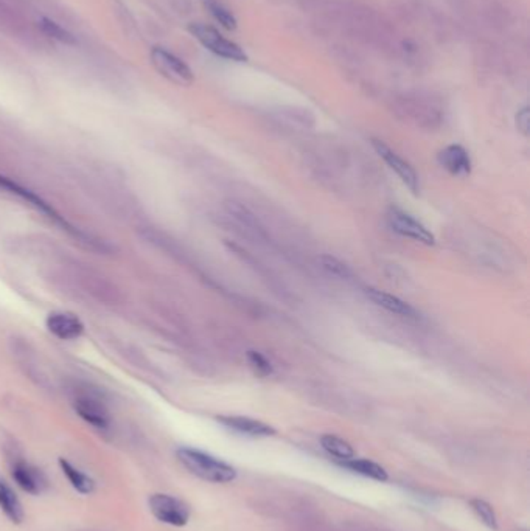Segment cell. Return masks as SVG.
<instances>
[{"mask_svg": "<svg viewBox=\"0 0 530 531\" xmlns=\"http://www.w3.org/2000/svg\"><path fill=\"white\" fill-rule=\"evenodd\" d=\"M202 2H206V5H207L208 2H212V0H202Z\"/></svg>", "mask_w": 530, "mask_h": 531, "instance_id": "obj_23", "label": "cell"}, {"mask_svg": "<svg viewBox=\"0 0 530 531\" xmlns=\"http://www.w3.org/2000/svg\"><path fill=\"white\" fill-rule=\"evenodd\" d=\"M321 446L326 452H329L330 455L339 458L341 462H344V460L355 458V449H353L352 444L346 441L344 438H341V436H338V435H331V434L322 435L321 436Z\"/></svg>", "mask_w": 530, "mask_h": 531, "instance_id": "obj_16", "label": "cell"}, {"mask_svg": "<svg viewBox=\"0 0 530 531\" xmlns=\"http://www.w3.org/2000/svg\"><path fill=\"white\" fill-rule=\"evenodd\" d=\"M470 505L473 511L478 514V518L484 522L490 530H497V518L492 505L482 501V499H473V501H470Z\"/></svg>", "mask_w": 530, "mask_h": 531, "instance_id": "obj_19", "label": "cell"}, {"mask_svg": "<svg viewBox=\"0 0 530 531\" xmlns=\"http://www.w3.org/2000/svg\"><path fill=\"white\" fill-rule=\"evenodd\" d=\"M439 162L453 176L465 177L471 173L470 154L461 145H449L443 148L439 153Z\"/></svg>", "mask_w": 530, "mask_h": 531, "instance_id": "obj_9", "label": "cell"}, {"mask_svg": "<svg viewBox=\"0 0 530 531\" xmlns=\"http://www.w3.org/2000/svg\"><path fill=\"white\" fill-rule=\"evenodd\" d=\"M37 27L41 28V31L47 37L54 39V41H59V42L67 44V45H75L76 44V37L72 33H70L69 30H66L64 27H61L58 22H54L49 18H42L41 20H39Z\"/></svg>", "mask_w": 530, "mask_h": 531, "instance_id": "obj_17", "label": "cell"}, {"mask_svg": "<svg viewBox=\"0 0 530 531\" xmlns=\"http://www.w3.org/2000/svg\"><path fill=\"white\" fill-rule=\"evenodd\" d=\"M151 62L162 76L177 85H190L194 81L192 68L181 58H177L176 54L163 47H153Z\"/></svg>", "mask_w": 530, "mask_h": 531, "instance_id": "obj_3", "label": "cell"}, {"mask_svg": "<svg viewBox=\"0 0 530 531\" xmlns=\"http://www.w3.org/2000/svg\"><path fill=\"white\" fill-rule=\"evenodd\" d=\"M190 33L194 36V39L206 47L208 52L224 59L235 61V62H246L247 54L245 50L235 42L229 41L228 37H224L216 28L206 25V23H192L189 27Z\"/></svg>", "mask_w": 530, "mask_h": 531, "instance_id": "obj_2", "label": "cell"}, {"mask_svg": "<svg viewBox=\"0 0 530 531\" xmlns=\"http://www.w3.org/2000/svg\"><path fill=\"white\" fill-rule=\"evenodd\" d=\"M45 326L59 340H75L84 331L81 320L70 312H50L45 318Z\"/></svg>", "mask_w": 530, "mask_h": 531, "instance_id": "obj_7", "label": "cell"}, {"mask_svg": "<svg viewBox=\"0 0 530 531\" xmlns=\"http://www.w3.org/2000/svg\"><path fill=\"white\" fill-rule=\"evenodd\" d=\"M341 465L347 467V470H350V471H353L356 474H361V475H364V477H369V479H373L377 482H386L389 479V475H387L384 467L379 466L375 462H370V460L355 457V458H350V460H344V462H341Z\"/></svg>", "mask_w": 530, "mask_h": 531, "instance_id": "obj_14", "label": "cell"}, {"mask_svg": "<svg viewBox=\"0 0 530 531\" xmlns=\"http://www.w3.org/2000/svg\"><path fill=\"white\" fill-rule=\"evenodd\" d=\"M247 361H249V364H251L252 369L259 374H261V376H268V374L272 373L271 362L261 353H259V351L249 350L247 351Z\"/></svg>", "mask_w": 530, "mask_h": 531, "instance_id": "obj_21", "label": "cell"}, {"mask_svg": "<svg viewBox=\"0 0 530 531\" xmlns=\"http://www.w3.org/2000/svg\"><path fill=\"white\" fill-rule=\"evenodd\" d=\"M11 475L14 482L18 483V487L28 494H41L45 489L47 482L44 474L25 462H16L11 470Z\"/></svg>", "mask_w": 530, "mask_h": 531, "instance_id": "obj_10", "label": "cell"}, {"mask_svg": "<svg viewBox=\"0 0 530 531\" xmlns=\"http://www.w3.org/2000/svg\"><path fill=\"white\" fill-rule=\"evenodd\" d=\"M59 467L62 470V472H64L67 480L70 482V485H72L78 493L90 494L93 488H95V483H93V480L89 477V475H86L80 470H76V467L72 463H69L67 460L59 458Z\"/></svg>", "mask_w": 530, "mask_h": 531, "instance_id": "obj_15", "label": "cell"}, {"mask_svg": "<svg viewBox=\"0 0 530 531\" xmlns=\"http://www.w3.org/2000/svg\"><path fill=\"white\" fill-rule=\"evenodd\" d=\"M517 126L518 129L523 132L524 136H529V128H530V112L529 107H523L517 115Z\"/></svg>", "mask_w": 530, "mask_h": 531, "instance_id": "obj_22", "label": "cell"}, {"mask_svg": "<svg viewBox=\"0 0 530 531\" xmlns=\"http://www.w3.org/2000/svg\"><path fill=\"white\" fill-rule=\"evenodd\" d=\"M207 6H208L210 13H212V16L221 27H224L225 30H235L237 28L235 16H233L224 5L218 4L216 0H212V2L207 4Z\"/></svg>", "mask_w": 530, "mask_h": 531, "instance_id": "obj_20", "label": "cell"}, {"mask_svg": "<svg viewBox=\"0 0 530 531\" xmlns=\"http://www.w3.org/2000/svg\"><path fill=\"white\" fill-rule=\"evenodd\" d=\"M387 224L395 233H399V235L404 238L414 239L417 243H422L426 246L435 244L434 233L428 229L425 224L416 220L414 216L404 212V210H400L396 207L389 208Z\"/></svg>", "mask_w": 530, "mask_h": 531, "instance_id": "obj_4", "label": "cell"}, {"mask_svg": "<svg viewBox=\"0 0 530 531\" xmlns=\"http://www.w3.org/2000/svg\"><path fill=\"white\" fill-rule=\"evenodd\" d=\"M218 423H221L223 426L230 429V431H235L247 436H257V438L276 435V429L272 426L247 417H218Z\"/></svg>", "mask_w": 530, "mask_h": 531, "instance_id": "obj_11", "label": "cell"}, {"mask_svg": "<svg viewBox=\"0 0 530 531\" xmlns=\"http://www.w3.org/2000/svg\"><path fill=\"white\" fill-rule=\"evenodd\" d=\"M365 295L377 304V306L384 308L389 312H394L396 316L401 317H408V318H416L417 317V311L411 306L409 303L403 302L399 297H395L392 294H387L379 291L377 287H367L365 289Z\"/></svg>", "mask_w": 530, "mask_h": 531, "instance_id": "obj_12", "label": "cell"}, {"mask_svg": "<svg viewBox=\"0 0 530 531\" xmlns=\"http://www.w3.org/2000/svg\"><path fill=\"white\" fill-rule=\"evenodd\" d=\"M179 462L196 477L210 483H229L237 479V470L223 460L198 449H177Z\"/></svg>", "mask_w": 530, "mask_h": 531, "instance_id": "obj_1", "label": "cell"}, {"mask_svg": "<svg viewBox=\"0 0 530 531\" xmlns=\"http://www.w3.org/2000/svg\"><path fill=\"white\" fill-rule=\"evenodd\" d=\"M153 516L162 524L184 527L190 519V508L179 499L168 494H153L148 501Z\"/></svg>", "mask_w": 530, "mask_h": 531, "instance_id": "obj_5", "label": "cell"}, {"mask_svg": "<svg viewBox=\"0 0 530 531\" xmlns=\"http://www.w3.org/2000/svg\"><path fill=\"white\" fill-rule=\"evenodd\" d=\"M0 510L13 524H20L23 520V508L22 503L16 496L14 491L0 479Z\"/></svg>", "mask_w": 530, "mask_h": 531, "instance_id": "obj_13", "label": "cell"}, {"mask_svg": "<svg viewBox=\"0 0 530 531\" xmlns=\"http://www.w3.org/2000/svg\"><path fill=\"white\" fill-rule=\"evenodd\" d=\"M319 264H321V268L329 273V275H333L336 278H350L352 277V270H350L348 266L346 263H342L341 260L334 258V256L331 255H321L317 258Z\"/></svg>", "mask_w": 530, "mask_h": 531, "instance_id": "obj_18", "label": "cell"}, {"mask_svg": "<svg viewBox=\"0 0 530 531\" xmlns=\"http://www.w3.org/2000/svg\"><path fill=\"white\" fill-rule=\"evenodd\" d=\"M372 146H373V150L377 151L379 157L387 163V167L391 168L394 173L401 179V182L406 185L412 193H417L418 191V176L416 173V169L412 168L406 160L401 159L395 151H392L391 148H389L384 142H381V140L373 138Z\"/></svg>", "mask_w": 530, "mask_h": 531, "instance_id": "obj_6", "label": "cell"}, {"mask_svg": "<svg viewBox=\"0 0 530 531\" xmlns=\"http://www.w3.org/2000/svg\"><path fill=\"white\" fill-rule=\"evenodd\" d=\"M75 412L80 415L86 423L97 429H107L109 427V413L105 407V404L95 400L92 396H78L73 402Z\"/></svg>", "mask_w": 530, "mask_h": 531, "instance_id": "obj_8", "label": "cell"}]
</instances>
